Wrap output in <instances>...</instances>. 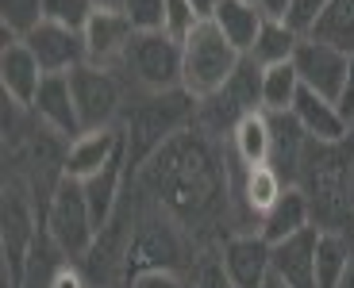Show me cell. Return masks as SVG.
Listing matches in <instances>:
<instances>
[{
	"label": "cell",
	"instance_id": "1",
	"mask_svg": "<svg viewBox=\"0 0 354 288\" xmlns=\"http://www.w3.org/2000/svg\"><path fill=\"white\" fill-rule=\"evenodd\" d=\"M139 189L147 200H154L169 219H177L185 231L204 227L227 215L231 189H227V162H220L208 142V135L185 127L166 142L158 154L139 169Z\"/></svg>",
	"mask_w": 354,
	"mask_h": 288
},
{
	"label": "cell",
	"instance_id": "2",
	"mask_svg": "<svg viewBox=\"0 0 354 288\" xmlns=\"http://www.w3.org/2000/svg\"><path fill=\"white\" fill-rule=\"evenodd\" d=\"M193 123H196V100L185 88H174V93H139L124 119L127 177L139 173L174 135H181Z\"/></svg>",
	"mask_w": 354,
	"mask_h": 288
},
{
	"label": "cell",
	"instance_id": "3",
	"mask_svg": "<svg viewBox=\"0 0 354 288\" xmlns=\"http://www.w3.org/2000/svg\"><path fill=\"white\" fill-rule=\"evenodd\" d=\"M239 66H243V54L227 43V35L212 19L196 23V31L181 43V88L193 96L196 104L220 93L235 77Z\"/></svg>",
	"mask_w": 354,
	"mask_h": 288
},
{
	"label": "cell",
	"instance_id": "4",
	"mask_svg": "<svg viewBox=\"0 0 354 288\" xmlns=\"http://www.w3.org/2000/svg\"><path fill=\"white\" fill-rule=\"evenodd\" d=\"M181 231L185 227H181L177 219H169L158 204H154L151 211H142V215L135 219L131 246H127V269H124L127 285H135V280L147 277V273H174L177 265L185 262Z\"/></svg>",
	"mask_w": 354,
	"mask_h": 288
},
{
	"label": "cell",
	"instance_id": "5",
	"mask_svg": "<svg viewBox=\"0 0 354 288\" xmlns=\"http://www.w3.org/2000/svg\"><path fill=\"white\" fill-rule=\"evenodd\" d=\"M43 231L50 235V242L70 258L81 262L88 253V246L97 242V223H93V208L85 200V184L62 177L54 196L46 200V215H43Z\"/></svg>",
	"mask_w": 354,
	"mask_h": 288
},
{
	"label": "cell",
	"instance_id": "6",
	"mask_svg": "<svg viewBox=\"0 0 354 288\" xmlns=\"http://www.w3.org/2000/svg\"><path fill=\"white\" fill-rule=\"evenodd\" d=\"M115 73H127L139 93H174L181 88V43L166 31H135Z\"/></svg>",
	"mask_w": 354,
	"mask_h": 288
},
{
	"label": "cell",
	"instance_id": "7",
	"mask_svg": "<svg viewBox=\"0 0 354 288\" xmlns=\"http://www.w3.org/2000/svg\"><path fill=\"white\" fill-rule=\"evenodd\" d=\"M73 85V104L81 115V131H108L120 127V112H124V85L115 70H100V66H77L70 73Z\"/></svg>",
	"mask_w": 354,
	"mask_h": 288
},
{
	"label": "cell",
	"instance_id": "8",
	"mask_svg": "<svg viewBox=\"0 0 354 288\" xmlns=\"http://www.w3.org/2000/svg\"><path fill=\"white\" fill-rule=\"evenodd\" d=\"M0 223H4V277L16 288L19 277H24L27 258H31V246L43 235L35 227V204H31V196H27L19 177L4 181V211H0Z\"/></svg>",
	"mask_w": 354,
	"mask_h": 288
},
{
	"label": "cell",
	"instance_id": "9",
	"mask_svg": "<svg viewBox=\"0 0 354 288\" xmlns=\"http://www.w3.org/2000/svg\"><path fill=\"white\" fill-rule=\"evenodd\" d=\"M292 66H297V73H301V85L304 88H312V93L328 96V100H335V104H339L343 85H346V70H351V54L308 35V39L297 43Z\"/></svg>",
	"mask_w": 354,
	"mask_h": 288
},
{
	"label": "cell",
	"instance_id": "10",
	"mask_svg": "<svg viewBox=\"0 0 354 288\" xmlns=\"http://www.w3.org/2000/svg\"><path fill=\"white\" fill-rule=\"evenodd\" d=\"M85 39V61L100 66V70H120L127 46L135 39V23L127 19L124 8H97L93 19L81 31Z\"/></svg>",
	"mask_w": 354,
	"mask_h": 288
},
{
	"label": "cell",
	"instance_id": "11",
	"mask_svg": "<svg viewBox=\"0 0 354 288\" xmlns=\"http://www.w3.org/2000/svg\"><path fill=\"white\" fill-rule=\"evenodd\" d=\"M220 265L235 288H262L274 273V246L262 235H231L220 246Z\"/></svg>",
	"mask_w": 354,
	"mask_h": 288
},
{
	"label": "cell",
	"instance_id": "12",
	"mask_svg": "<svg viewBox=\"0 0 354 288\" xmlns=\"http://www.w3.org/2000/svg\"><path fill=\"white\" fill-rule=\"evenodd\" d=\"M43 127H50L58 139L73 142L81 131V115H77V104H73V85H70V73H46L43 77V88L35 96V108H31Z\"/></svg>",
	"mask_w": 354,
	"mask_h": 288
},
{
	"label": "cell",
	"instance_id": "13",
	"mask_svg": "<svg viewBox=\"0 0 354 288\" xmlns=\"http://www.w3.org/2000/svg\"><path fill=\"white\" fill-rule=\"evenodd\" d=\"M43 66L31 54V46L24 39H4V50H0V85L4 96L16 100L19 108H35V96L43 88Z\"/></svg>",
	"mask_w": 354,
	"mask_h": 288
},
{
	"label": "cell",
	"instance_id": "14",
	"mask_svg": "<svg viewBox=\"0 0 354 288\" xmlns=\"http://www.w3.org/2000/svg\"><path fill=\"white\" fill-rule=\"evenodd\" d=\"M24 43L39 58L43 73H73L77 66H85V39L77 31H70V27L50 23V19H43Z\"/></svg>",
	"mask_w": 354,
	"mask_h": 288
},
{
	"label": "cell",
	"instance_id": "15",
	"mask_svg": "<svg viewBox=\"0 0 354 288\" xmlns=\"http://www.w3.org/2000/svg\"><path fill=\"white\" fill-rule=\"evenodd\" d=\"M292 119L301 123V131L312 142H351V123L343 119L339 104L304 85L297 93V104H292Z\"/></svg>",
	"mask_w": 354,
	"mask_h": 288
},
{
	"label": "cell",
	"instance_id": "16",
	"mask_svg": "<svg viewBox=\"0 0 354 288\" xmlns=\"http://www.w3.org/2000/svg\"><path fill=\"white\" fill-rule=\"evenodd\" d=\"M316 242L319 227H304L301 235L274 246V277L285 288H319L316 285Z\"/></svg>",
	"mask_w": 354,
	"mask_h": 288
},
{
	"label": "cell",
	"instance_id": "17",
	"mask_svg": "<svg viewBox=\"0 0 354 288\" xmlns=\"http://www.w3.org/2000/svg\"><path fill=\"white\" fill-rule=\"evenodd\" d=\"M124 146V127H108V131H85L73 142H66V177L85 184L88 177H97L100 169L115 157V150Z\"/></svg>",
	"mask_w": 354,
	"mask_h": 288
},
{
	"label": "cell",
	"instance_id": "18",
	"mask_svg": "<svg viewBox=\"0 0 354 288\" xmlns=\"http://www.w3.org/2000/svg\"><path fill=\"white\" fill-rule=\"evenodd\" d=\"M124 181H127V142L115 150V157L100 169L97 177L85 181V200H88V208H93L97 231L108 227V219L115 215V208H120V200H124Z\"/></svg>",
	"mask_w": 354,
	"mask_h": 288
},
{
	"label": "cell",
	"instance_id": "19",
	"mask_svg": "<svg viewBox=\"0 0 354 288\" xmlns=\"http://www.w3.org/2000/svg\"><path fill=\"white\" fill-rule=\"evenodd\" d=\"M304 227H316V223H312V204H308V196H304L301 184H289L285 196L274 204V211L262 219L258 235H262L270 246H277V242H285V238L301 235Z\"/></svg>",
	"mask_w": 354,
	"mask_h": 288
},
{
	"label": "cell",
	"instance_id": "20",
	"mask_svg": "<svg viewBox=\"0 0 354 288\" xmlns=\"http://www.w3.org/2000/svg\"><path fill=\"white\" fill-rule=\"evenodd\" d=\"M231 154L239 157L243 166H266L274 157V131H270V115L258 108L247 112L235 127H231Z\"/></svg>",
	"mask_w": 354,
	"mask_h": 288
},
{
	"label": "cell",
	"instance_id": "21",
	"mask_svg": "<svg viewBox=\"0 0 354 288\" xmlns=\"http://www.w3.org/2000/svg\"><path fill=\"white\" fill-rule=\"evenodd\" d=\"M354 262V227L339 231H319L316 242V285L319 288H339L343 273Z\"/></svg>",
	"mask_w": 354,
	"mask_h": 288
},
{
	"label": "cell",
	"instance_id": "22",
	"mask_svg": "<svg viewBox=\"0 0 354 288\" xmlns=\"http://www.w3.org/2000/svg\"><path fill=\"white\" fill-rule=\"evenodd\" d=\"M212 23L227 35V43L235 46L239 54H250L254 43H258V31H262L266 16H262L258 4H247V0H223Z\"/></svg>",
	"mask_w": 354,
	"mask_h": 288
},
{
	"label": "cell",
	"instance_id": "23",
	"mask_svg": "<svg viewBox=\"0 0 354 288\" xmlns=\"http://www.w3.org/2000/svg\"><path fill=\"white\" fill-rule=\"evenodd\" d=\"M297 93H301V73H297V66H292V61L266 66V70H262V112L266 115L292 112Z\"/></svg>",
	"mask_w": 354,
	"mask_h": 288
},
{
	"label": "cell",
	"instance_id": "24",
	"mask_svg": "<svg viewBox=\"0 0 354 288\" xmlns=\"http://www.w3.org/2000/svg\"><path fill=\"white\" fill-rule=\"evenodd\" d=\"M297 43H301V35H297L285 19H266L262 31H258L254 50H250L247 58H254L262 70H266V66H281V61H292Z\"/></svg>",
	"mask_w": 354,
	"mask_h": 288
},
{
	"label": "cell",
	"instance_id": "25",
	"mask_svg": "<svg viewBox=\"0 0 354 288\" xmlns=\"http://www.w3.org/2000/svg\"><path fill=\"white\" fill-rule=\"evenodd\" d=\"M304 39H308V35H304ZM312 39L331 43V46H339V50L354 54V0H331L328 12H324V19H319L316 31H312Z\"/></svg>",
	"mask_w": 354,
	"mask_h": 288
},
{
	"label": "cell",
	"instance_id": "26",
	"mask_svg": "<svg viewBox=\"0 0 354 288\" xmlns=\"http://www.w3.org/2000/svg\"><path fill=\"white\" fill-rule=\"evenodd\" d=\"M4 39H27L43 23V0H0Z\"/></svg>",
	"mask_w": 354,
	"mask_h": 288
},
{
	"label": "cell",
	"instance_id": "27",
	"mask_svg": "<svg viewBox=\"0 0 354 288\" xmlns=\"http://www.w3.org/2000/svg\"><path fill=\"white\" fill-rule=\"evenodd\" d=\"M97 12V0H43V19L58 27H70V31H85V23Z\"/></svg>",
	"mask_w": 354,
	"mask_h": 288
},
{
	"label": "cell",
	"instance_id": "28",
	"mask_svg": "<svg viewBox=\"0 0 354 288\" xmlns=\"http://www.w3.org/2000/svg\"><path fill=\"white\" fill-rule=\"evenodd\" d=\"M331 0H289V12H285V23L297 31V35H312L316 31V23L324 19V12H328Z\"/></svg>",
	"mask_w": 354,
	"mask_h": 288
},
{
	"label": "cell",
	"instance_id": "29",
	"mask_svg": "<svg viewBox=\"0 0 354 288\" xmlns=\"http://www.w3.org/2000/svg\"><path fill=\"white\" fill-rule=\"evenodd\" d=\"M135 31H166V0H124Z\"/></svg>",
	"mask_w": 354,
	"mask_h": 288
},
{
	"label": "cell",
	"instance_id": "30",
	"mask_svg": "<svg viewBox=\"0 0 354 288\" xmlns=\"http://www.w3.org/2000/svg\"><path fill=\"white\" fill-rule=\"evenodd\" d=\"M196 12L189 0H166V35H174L177 43H185L189 35L196 31Z\"/></svg>",
	"mask_w": 354,
	"mask_h": 288
},
{
	"label": "cell",
	"instance_id": "31",
	"mask_svg": "<svg viewBox=\"0 0 354 288\" xmlns=\"http://www.w3.org/2000/svg\"><path fill=\"white\" fill-rule=\"evenodd\" d=\"M50 288H93V280H88V273L81 269V265L62 262V265H58V273H54V285Z\"/></svg>",
	"mask_w": 354,
	"mask_h": 288
},
{
	"label": "cell",
	"instance_id": "32",
	"mask_svg": "<svg viewBox=\"0 0 354 288\" xmlns=\"http://www.w3.org/2000/svg\"><path fill=\"white\" fill-rule=\"evenodd\" d=\"M339 112L343 119L354 127V54H351V70H346V85H343V96H339Z\"/></svg>",
	"mask_w": 354,
	"mask_h": 288
},
{
	"label": "cell",
	"instance_id": "33",
	"mask_svg": "<svg viewBox=\"0 0 354 288\" xmlns=\"http://www.w3.org/2000/svg\"><path fill=\"white\" fill-rule=\"evenodd\" d=\"M135 288H185L177 280V273H147V277L135 280Z\"/></svg>",
	"mask_w": 354,
	"mask_h": 288
},
{
	"label": "cell",
	"instance_id": "34",
	"mask_svg": "<svg viewBox=\"0 0 354 288\" xmlns=\"http://www.w3.org/2000/svg\"><path fill=\"white\" fill-rule=\"evenodd\" d=\"M189 4H193L196 19H201V23H208V19H216V12H220L223 0H189Z\"/></svg>",
	"mask_w": 354,
	"mask_h": 288
},
{
	"label": "cell",
	"instance_id": "35",
	"mask_svg": "<svg viewBox=\"0 0 354 288\" xmlns=\"http://www.w3.org/2000/svg\"><path fill=\"white\" fill-rule=\"evenodd\" d=\"M258 8H262L266 19H285V12H289V0H258Z\"/></svg>",
	"mask_w": 354,
	"mask_h": 288
},
{
	"label": "cell",
	"instance_id": "36",
	"mask_svg": "<svg viewBox=\"0 0 354 288\" xmlns=\"http://www.w3.org/2000/svg\"><path fill=\"white\" fill-rule=\"evenodd\" d=\"M339 288H354V262H351V269L343 273V280H339Z\"/></svg>",
	"mask_w": 354,
	"mask_h": 288
},
{
	"label": "cell",
	"instance_id": "37",
	"mask_svg": "<svg viewBox=\"0 0 354 288\" xmlns=\"http://www.w3.org/2000/svg\"><path fill=\"white\" fill-rule=\"evenodd\" d=\"M351 208H354V177H351Z\"/></svg>",
	"mask_w": 354,
	"mask_h": 288
},
{
	"label": "cell",
	"instance_id": "38",
	"mask_svg": "<svg viewBox=\"0 0 354 288\" xmlns=\"http://www.w3.org/2000/svg\"><path fill=\"white\" fill-rule=\"evenodd\" d=\"M247 4H258V0H247Z\"/></svg>",
	"mask_w": 354,
	"mask_h": 288
},
{
	"label": "cell",
	"instance_id": "39",
	"mask_svg": "<svg viewBox=\"0 0 354 288\" xmlns=\"http://www.w3.org/2000/svg\"><path fill=\"white\" fill-rule=\"evenodd\" d=\"M351 139H354V127H351Z\"/></svg>",
	"mask_w": 354,
	"mask_h": 288
},
{
	"label": "cell",
	"instance_id": "40",
	"mask_svg": "<svg viewBox=\"0 0 354 288\" xmlns=\"http://www.w3.org/2000/svg\"><path fill=\"white\" fill-rule=\"evenodd\" d=\"M351 142H354V139H351Z\"/></svg>",
	"mask_w": 354,
	"mask_h": 288
}]
</instances>
